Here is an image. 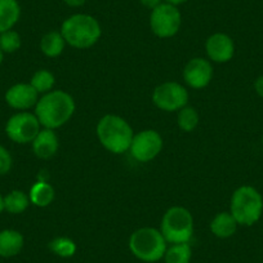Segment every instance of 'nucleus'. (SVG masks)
I'll list each match as a JSON object with an SVG mask.
<instances>
[{
    "instance_id": "1",
    "label": "nucleus",
    "mask_w": 263,
    "mask_h": 263,
    "mask_svg": "<svg viewBox=\"0 0 263 263\" xmlns=\"http://www.w3.org/2000/svg\"><path fill=\"white\" fill-rule=\"evenodd\" d=\"M74 112V98L65 90H50L45 93L35 106V115L40 125L53 130L65 125Z\"/></svg>"
},
{
    "instance_id": "2",
    "label": "nucleus",
    "mask_w": 263,
    "mask_h": 263,
    "mask_svg": "<svg viewBox=\"0 0 263 263\" xmlns=\"http://www.w3.org/2000/svg\"><path fill=\"white\" fill-rule=\"evenodd\" d=\"M61 34L67 44L77 49L93 47L102 35V29L93 16L84 13L72 14L63 21Z\"/></svg>"
},
{
    "instance_id": "3",
    "label": "nucleus",
    "mask_w": 263,
    "mask_h": 263,
    "mask_svg": "<svg viewBox=\"0 0 263 263\" xmlns=\"http://www.w3.org/2000/svg\"><path fill=\"white\" fill-rule=\"evenodd\" d=\"M97 137L101 145L112 154L129 151L135 137L133 129L125 119L118 115H105L97 124Z\"/></svg>"
},
{
    "instance_id": "4",
    "label": "nucleus",
    "mask_w": 263,
    "mask_h": 263,
    "mask_svg": "<svg viewBox=\"0 0 263 263\" xmlns=\"http://www.w3.org/2000/svg\"><path fill=\"white\" fill-rule=\"evenodd\" d=\"M129 250L137 259L146 263L159 262L164 258L168 242L160 230L153 227H142L129 237Z\"/></svg>"
},
{
    "instance_id": "5",
    "label": "nucleus",
    "mask_w": 263,
    "mask_h": 263,
    "mask_svg": "<svg viewBox=\"0 0 263 263\" xmlns=\"http://www.w3.org/2000/svg\"><path fill=\"white\" fill-rule=\"evenodd\" d=\"M230 213L237 224L253 226L259 221L263 213V199L258 190L252 186H241L231 196Z\"/></svg>"
},
{
    "instance_id": "6",
    "label": "nucleus",
    "mask_w": 263,
    "mask_h": 263,
    "mask_svg": "<svg viewBox=\"0 0 263 263\" xmlns=\"http://www.w3.org/2000/svg\"><path fill=\"white\" fill-rule=\"evenodd\" d=\"M160 232L168 244L190 242L194 235V218L183 206H172L163 216Z\"/></svg>"
},
{
    "instance_id": "7",
    "label": "nucleus",
    "mask_w": 263,
    "mask_h": 263,
    "mask_svg": "<svg viewBox=\"0 0 263 263\" xmlns=\"http://www.w3.org/2000/svg\"><path fill=\"white\" fill-rule=\"evenodd\" d=\"M181 12L176 6L161 3L151 11L150 27L158 37L166 39L174 36L181 29Z\"/></svg>"
},
{
    "instance_id": "8",
    "label": "nucleus",
    "mask_w": 263,
    "mask_h": 263,
    "mask_svg": "<svg viewBox=\"0 0 263 263\" xmlns=\"http://www.w3.org/2000/svg\"><path fill=\"white\" fill-rule=\"evenodd\" d=\"M40 132V123L36 115L27 111L14 114L6 124V133L8 138L18 145L32 142Z\"/></svg>"
},
{
    "instance_id": "9",
    "label": "nucleus",
    "mask_w": 263,
    "mask_h": 263,
    "mask_svg": "<svg viewBox=\"0 0 263 263\" xmlns=\"http://www.w3.org/2000/svg\"><path fill=\"white\" fill-rule=\"evenodd\" d=\"M155 106L166 112H173L183 108L189 102L186 88L176 82H166L155 88L153 93Z\"/></svg>"
},
{
    "instance_id": "10",
    "label": "nucleus",
    "mask_w": 263,
    "mask_h": 263,
    "mask_svg": "<svg viewBox=\"0 0 263 263\" xmlns=\"http://www.w3.org/2000/svg\"><path fill=\"white\" fill-rule=\"evenodd\" d=\"M163 150V138L156 130L146 129L135 135L132 140L129 153L140 163H148L154 160Z\"/></svg>"
},
{
    "instance_id": "11",
    "label": "nucleus",
    "mask_w": 263,
    "mask_h": 263,
    "mask_svg": "<svg viewBox=\"0 0 263 263\" xmlns=\"http://www.w3.org/2000/svg\"><path fill=\"white\" fill-rule=\"evenodd\" d=\"M183 79L189 87L194 89L205 88L213 79V67L208 60L201 57L192 58L183 70Z\"/></svg>"
},
{
    "instance_id": "12",
    "label": "nucleus",
    "mask_w": 263,
    "mask_h": 263,
    "mask_svg": "<svg viewBox=\"0 0 263 263\" xmlns=\"http://www.w3.org/2000/svg\"><path fill=\"white\" fill-rule=\"evenodd\" d=\"M205 49L209 60L217 63L229 62L235 54L234 40L223 32L211 35L205 43Z\"/></svg>"
},
{
    "instance_id": "13",
    "label": "nucleus",
    "mask_w": 263,
    "mask_h": 263,
    "mask_svg": "<svg viewBox=\"0 0 263 263\" xmlns=\"http://www.w3.org/2000/svg\"><path fill=\"white\" fill-rule=\"evenodd\" d=\"M39 93L32 88L31 84L20 83L14 84L6 92V102L14 110L25 111L36 106Z\"/></svg>"
},
{
    "instance_id": "14",
    "label": "nucleus",
    "mask_w": 263,
    "mask_h": 263,
    "mask_svg": "<svg viewBox=\"0 0 263 263\" xmlns=\"http://www.w3.org/2000/svg\"><path fill=\"white\" fill-rule=\"evenodd\" d=\"M32 151L39 159H50L60 147V141L53 129H43L32 141Z\"/></svg>"
},
{
    "instance_id": "15",
    "label": "nucleus",
    "mask_w": 263,
    "mask_h": 263,
    "mask_svg": "<svg viewBox=\"0 0 263 263\" xmlns=\"http://www.w3.org/2000/svg\"><path fill=\"white\" fill-rule=\"evenodd\" d=\"M25 239L21 232L16 230H3L0 231V257L12 258L21 253Z\"/></svg>"
},
{
    "instance_id": "16",
    "label": "nucleus",
    "mask_w": 263,
    "mask_h": 263,
    "mask_svg": "<svg viewBox=\"0 0 263 263\" xmlns=\"http://www.w3.org/2000/svg\"><path fill=\"white\" fill-rule=\"evenodd\" d=\"M21 17V7L17 0H0V34L14 27Z\"/></svg>"
},
{
    "instance_id": "17",
    "label": "nucleus",
    "mask_w": 263,
    "mask_h": 263,
    "mask_svg": "<svg viewBox=\"0 0 263 263\" xmlns=\"http://www.w3.org/2000/svg\"><path fill=\"white\" fill-rule=\"evenodd\" d=\"M237 226L239 224L231 213L222 212L212 219L211 231L214 236L219 237V239H229L236 232Z\"/></svg>"
},
{
    "instance_id": "18",
    "label": "nucleus",
    "mask_w": 263,
    "mask_h": 263,
    "mask_svg": "<svg viewBox=\"0 0 263 263\" xmlns=\"http://www.w3.org/2000/svg\"><path fill=\"white\" fill-rule=\"evenodd\" d=\"M29 197L30 203L34 204L35 206L45 208V206L50 205L54 199V189L47 182L37 181L30 189Z\"/></svg>"
},
{
    "instance_id": "19",
    "label": "nucleus",
    "mask_w": 263,
    "mask_h": 263,
    "mask_svg": "<svg viewBox=\"0 0 263 263\" xmlns=\"http://www.w3.org/2000/svg\"><path fill=\"white\" fill-rule=\"evenodd\" d=\"M65 39L61 31H50L45 34L40 40V49L47 57H58L65 49Z\"/></svg>"
},
{
    "instance_id": "20",
    "label": "nucleus",
    "mask_w": 263,
    "mask_h": 263,
    "mask_svg": "<svg viewBox=\"0 0 263 263\" xmlns=\"http://www.w3.org/2000/svg\"><path fill=\"white\" fill-rule=\"evenodd\" d=\"M30 197L21 190H13L4 196V211L11 214H21L27 209Z\"/></svg>"
},
{
    "instance_id": "21",
    "label": "nucleus",
    "mask_w": 263,
    "mask_h": 263,
    "mask_svg": "<svg viewBox=\"0 0 263 263\" xmlns=\"http://www.w3.org/2000/svg\"><path fill=\"white\" fill-rule=\"evenodd\" d=\"M191 258V245L190 242H183V244H171V247L166 248L163 259L165 263H190Z\"/></svg>"
},
{
    "instance_id": "22",
    "label": "nucleus",
    "mask_w": 263,
    "mask_h": 263,
    "mask_svg": "<svg viewBox=\"0 0 263 263\" xmlns=\"http://www.w3.org/2000/svg\"><path fill=\"white\" fill-rule=\"evenodd\" d=\"M48 248H49V250L53 254H55L57 257L61 258H71L72 255H75L78 249L74 240L65 236L54 237V239L48 244Z\"/></svg>"
},
{
    "instance_id": "23",
    "label": "nucleus",
    "mask_w": 263,
    "mask_h": 263,
    "mask_svg": "<svg viewBox=\"0 0 263 263\" xmlns=\"http://www.w3.org/2000/svg\"><path fill=\"white\" fill-rule=\"evenodd\" d=\"M54 83H55L54 75H53L50 71H48V70L43 69V70H37V71L32 75L30 84L32 85V88H34L39 95H42V93L43 95H45V93H49L50 90L53 89Z\"/></svg>"
},
{
    "instance_id": "24",
    "label": "nucleus",
    "mask_w": 263,
    "mask_h": 263,
    "mask_svg": "<svg viewBox=\"0 0 263 263\" xmlns=\"http://www.w3.org/2000/svg\"><path fill=\"white\" fill-rule=\"evenodd\" d=\"M177 123L181 130L183 132H192L199 124V115L197 111L194 107H187L184 106L183 108L178 111L177 116Z\"/></svg>"
},
{
    "instance_id": "25",
    "label": "nucleus",
    "mask_w": 263,
    "mask_h": 263,
    "mask_svg": "<svg viewBox=\"0 0 263 263\" xmlns=\"http://www.w3.org/2000/svg\"><path fill=\"white\" fill-rule=\"evenodd\" d=\"M21 48V36L14 30L0 34V49L3 53H14Z\"/></svg>"
},
{
    "instance_id": "26",
    "label": "nucleus",
    "mask_w": 263,
    "mask_h": 263,
    "mask_svg": "<svg viewBox=\"0 0 263 263\" xmlns=\"http://www.w3.org/2000/svg\"><path fill=\"white\" fill-rule=\"evenodd\" d=\"M12 165H13V159L11 153L4 146L0 145V176L9 173Z\"/></svg>"
},
{
    "instance_id": "27",
    "label": "nucleus",
    "mask_w": 263,
    "mask_h": 263,
    "mask_svg": "<svg viewBox=\"0 0 263 263\" xmlns=\"http://www.w3.org/2000/svg\"><path fill=\"white\" fill-rule=\"evenodd\" d=\"M140 3L142 4L143 7H146V8L153 11V9H155L156 7H159L163 3V0H140Z\"/></svg>"
},
{
    "instance_id": "28",
    "label": "nucleus",
    "mask_w": 263,
    "mask_h": 263,
    "mask_svg": "<svg viewBox=\"0 0 263 263\" xmlns=\"http://www.w3.org/2000/svg\"><path fill=\"white\" fill-rule=\"evenodd\" d=\"M254 89L259 97L263 98V77H259L254 83Z\"/></svg>"
},
{
    "instance_id": "29",
    "label": "nucleus",
    "mask_w": 263,
    "mask_h": 263,
    "mask_svg": "<svg viewBox=\"0 0 263 263\" xmlns=\"http://www.w3.org/2000/svg\"><path fill=\"white\" fill-rule=\"evenodd\" d=\"M69 7H82L84 6L87 0H63Z\"/></svg>"
},
{
    "instance_id": "30",
    "label": "nucleus",
    "mask_w": 263,
    "mask_h": 263,
    "mask_svg": "<svg viewBox=\"0 0 263 263\" xmlns=\"http://www.w3.org/2000/svg\"><path fill=\"white\" fill-rule=\"evenodd\" d=\"M164 2H165V3H168V4H172V6H181V4H183V3H186L187 0H164Z\"/></svg>"
},
{
    "instance_id": "31",
    "label": "nucleus",
    "mask_w": 263,
    "mask_h": 263,
    "mask_svg": "<svg viewBox=\"0 0 263 263\" xmlns=\"http://www.w3.org/2000/svg\"><path fill=\"white\" fill-rule=\"evenodd\" d=\"M4 211V197L2 196V194H0V214L3 213Z\"/></svg>"
},
{
    "instance_id": "32",
    "label": "nucleus",
    "mask_w": 263,
    "mask_h": 263,
    "mask_svg": "<svg viewBox=\"0 0 263 263\" xmlns=\"http://www.w3.org/2000/svg\"><path fill=\"white\" fill-rule=\"evenodd\" d=\"M3 58H4V53L2 52V49H0V65H2V62H3Z\"/></svg>"
}]
</instances>
